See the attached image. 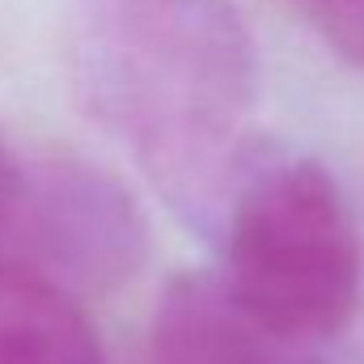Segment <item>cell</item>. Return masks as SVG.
Returning <instances> with one entry per match:
<instances>
[{
    "instance_id": "obj_1",
    "label": "cell",
    "mask_w": 364,
    "mask_h": 364,
    "mask_svg": "<svg viewBox=\"0 0 364 364\" xmlns=\"http://www.w3.org/2000/svg\"><path fill=\"white\" fill-rule=\"evenodd\" d=\"M64 60L85 114L170 203H229L255 114V43L229 0H73Z\"/></svg>"
},
{
    "instance_id": "obj_2",
    "label": "cell",
    "mask_w": 364,
    "mask_h": 364,
    "mask_svg": "<svg viewBox=\"0 0 364 364\" xmlns=\"http://www.w3.org/2000/svg\"><path fill=\"white\" fill-rule=\"evenodd\" d=\"M225 288L301 343L348 326L360 242L339 182L314 157L250 161L225 203Z\"/></svg>"
},
{
    "instance_id": "obj_3",
    "label": "cell",
    "mask_w": 364,
    "mask_h": 364,
    "mask_svg": "<svg viewBox=\"0 0 364 364\" xmlns=\"http://www.w3.org/2000/svg\"><path fill=\"white\" fill-rule=\"evenodd\" d=\"M149 255V225L140 203L102 166L43 153L34 182V225L26 272L60 288H119Z\"/></svg>"
},
{
    "instance_id": "obj_4",
    "label": "cell",
    "mask_w": 364,
    "mask_h": 364,
    "mask_svg": "<svg viewBox=\"0 0 364 364\" xmlns=\"http://www.w3.org/2000/svg\"><path fill=\"white\" fill-rule=\"evenodd\" d=\"M157 364H322L309 343L250 314L212 272L174 275L149 326Z\"/></svg>"
},
{
    "instance_id": "obj_5",
    "label": "cell",
    "mask_w": 364,
    "mask_h": 364,
    "mask_svg": "<svg viewBox=\"0 0 364 364\" xmlns=\"http://www.w3.org/2000/svg\"><path fill=\"white\" fill-rule=\"evenodd\" d=\"M0 364H106V356L68 288L0 267Z\"/></svg>"
},
{
    "instance_id": "obj_6",
    "label": "cell",
    "mask_w": 364,
    "mask_h": 364,
    "mask_svg": "<svg viewBox=\"0 0 364 364\" xmlns=\"http://www.w3.org/2000/svg\"><path fill=\"white\" fill-rule=\"evenodd\" d=\"M34 182L38 157L17 153L0 132V267H26L30 225H34Z\"/></svg>"
},
{
    "instance_id": "obj_7",
    "label": "cell",
    "mask_w": 364,
    "mask_h": 364,
    "mask_svg": "<svg viewBox=\"0 0 364 364\" xmlns=\"http://www.w3.org/2000/svg\"><path fill=\"white\" fill-rule=\"evenodd\" d=\"M296 4L322 26V34L348 60H364V0H296Z\"/></svg>"
}]
</instances>
